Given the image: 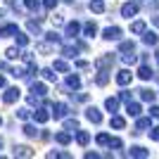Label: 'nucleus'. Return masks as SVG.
Wrapping results in <instances>:
<instances>
[{"label":"nucleus","mask_w":159,"mask_h":159,"mask_svg":"<svg viewBox=\"0 0 159 159\" xmlns=\"http://www.w3.org/2000/svg\"><path fill=\"white\" fill-rule=\"evenodd\" d=\"M121 17H126V19H133V17H138V12H140V5L138 2H124V5H121Z\"/></svg>","instance_id":"obj_1"},{"label":"nucleus","mask_w":159,"mask_h":159,"mask_svg":"<svg viewBox=\"0 0 159 159\" xmlns=\"http://www.w3.org/2000/svg\"><path fill=\"white\" fill-rule=\"evenodd\" d=\"M81 31H83V26H81L79 21H69V24H64V36H66V38H71V40L79 38Z\"/></svg>","instance_id":"obj_2"},{"label":"nucleus","mask_w":159,"mask_h":159,"mask_svg":"<svg viewBox=\"0 0 159 159\" xmlns=\"http://www.w3.org/2000/svg\"><path fill=\"white\" fill-rule=\"evenodd\" d=\"M21 98V90L17 86H12V88H5V93H2V102L5 105H14L17 100Z\"/></svg>","instance_id":"obj_3"},{"label":"nucleus","mask_w":159,"mask_h":159,"mask_svg":"<svg viewBox=\"0 0 159 159\" xmlns=\"http://www.w3.org/2000/svg\"><path fill=\"white\" fill-rule=\"evenodd\" d=\"M52 119L55 121H60V119H66V114H69V105L66 102H55L52 105Z\"/></svg>","instance_id":"obj_4"},{"label":"nucleus","mask_w":159,"mask_h":159,"mask_svg":"<svg viewBox=\"0 0 159 159\" xmlns=\"http://www.w3.org/2000/svg\"><path fill=\"white\" fill-rule=\"evenodd\" d=\"M114 57L112 52H107V55H100L98 60H95V69H109V66H114Z\"/></svg>","instance_id":"obj_5"},{"label":"nucleus","mask_w":159,"mask_h":159,"mask_svg":"<svg viewBox=\"0 0 159 159\" xmlns=\"http://www.w3.org/2000/svg\"><path fill=\"white\" fill-rule=\"evenodd\" d=\"M86 119L98 126V124H102V112H100L98 107H86Z\"/></svg>","instance_id":"obj_6"},{"label":"nucleus","mask_w":159,"mask_h":159,"mask_svg":"<svg viewBox=\"0 0 159 159\" xmlns=\"http://www.w3.org/2000/svg\"><path fill=\"white\" fill-rule=\"evenodd\" d=\"M12 157L29 159V157H33V150H31L29 145H14V147H12Z\"/></svg>","instance_id":"obj_7"},{"label":"nucleus","mask_w":159,"mask_h":159,"mask_svg":"<svg viewBox=\"0 0 159 159\" xmlns=\"http://www.w3.org/2000/svg\"><path fill=\"white\" fill-rule=\"evenodd\" d=\"M121 33L124 31H121L119 26H107L105 31H102V38L105 40H121Z\"/></svg>","instance_id":"obj_8"},{"label":"nucleus","mask_w":159,"mask_h":159,"mask_svg":"<svg viewBox=\"0 0 159 159\" xmlns=\"http://www.w3.org/2000/svg\"><path fill=\"white\" fill-rule=\"evenodd\" d=\"M114 81H116L119 86H128V83L133 81V74H131V69H121V71H116Z\"/></svg>","instance_id":"obj_9"},{"label":"nucleus","mask_w":159,"mask_h":159,"mask_svg":"<svg viewBox=\"0 0 159 159\" xmlns=\"http://www.w3.org/2000/svg\"><path fill=\"white\" fill-rule=\"evenodd\" d=\"M50 116H52V114L48 112L45 107H38V109L33 112V121H36V124H48V121H50Z\"/></svg>","instance_id":"obj_10"},{"label":"nucleus","mask_w":159,"mask_h":159,"mask_svg":"<svg viewBox=\"0 0 159 159\" xmlns=\"http://www.w3.org/2000/svg\"><path fill=\"white\" fill-rule=\"evenodd\" d=\"M126 157H138V159H147V157H150V150H145V147H140V145H133L131 150L126 152Z\"/></svg>","instance_id":"obj_11"},{"label":"nucleus","mask_w":159,"mask_h":159,"mask_svg":"<svg viewBox=\"0 0 159 159\" xmlns=\"http://www.w3.org/2000/svg\"><path fill=\"white\" fill-rule=\"evenodd\" d=\"M17 31H19L17 24H2L0 26V38H12V36H17Z\"/></svg>","instance_id":"obj_12"},{"label":"nucleus","mask_w":159,"mask_h":159,"mask_svg":"<svg viewBox=\"0 0 159 159\" xmlns=\"http://www.w3.org/2000/svg\"><path fill=\"white\" fill-rule=\"evenodd\" d=\"M55 143L57 145H62V147H66L69 143H71V131H60V133H55Z\"/></svg>","instance_id":"obj_13"},{"label":"nucleus","mask_w":159,"mask_h":159,"mask_svg":"<svg viewBox=\"0 0 159 159\" xmlns=\"http://www.w3.org/2000/svg\"><path fill=\"white\" fill-rule=\"evenodd\" d=\"M154 76H157V74H154L152 69L143 62V64H140V69H138V79H140V81H150V79H154Z\"/></svg>","instance_id":"obj_14"},{"label":"nucleus","mask_w":159,"mask_h":159,"mask_svg":"<svg viewBox=\"0 0 159 159\" xmlns=\"http://www.w3.org/2000/svg\"><path fill=\"white\" fill-rule=\"evenodd\" d=\"M119 102H121L119 95H116V98H107V100H105V109H107L109 114H116V112H119Z\"/></svg>","instance_id":"obj_15"},{"label":"nucleus","mask_w":159,"mask_h":159,"mask_svg":"<svg viewBox=\"0 0 159 159\" xmlns=\"http://www.w3.org/2000/svg\"><path fill=\"white\" fill-rule=\"evenodd\" d=\"M140 112H143V107H140V102H126V114L128 116H133V119H138L140 116Z\"/></svg>","instance_id":"obj_16"},{"label":"nucleus","mask_w":159,"mask_h":159,"mask_svg":"<svg viewBox=\"0 0 159 159\" xmlns=\"http://www.w3.org/2000/svg\"><path fill=\"white\" fill-rule=\"evenodd\" d=\"M143 43H145V45H150V48H157V43H159L157 31H145V33H143Z\"/></svg>","instance_id":"obj_17"},{"label":"nucleus","mask_w":159,"mask_h":159,"mask_svg":"<svg viewBox=\"0 0 159 159\" xmlns=\"http://www.w3.org/2000/svg\"><path fill=\"white\" fill-rule=\"evenodd\" d=\"M66 88H69V90H79L81 88V76L79 74H66Z\"/></svg>","instance_id":"obj_18"},{"label":"nucleus","mask_w":159,"mask_h":159,"mask_svg":"<svg viewBox=\"0 0 159 159\" xmlns=\"http://www.w3.org/2000/svg\"><path fill=\"white\" fill-rule=\"evenodd\" d=\"M109 83V69H98L95 74V86H107Z\"/></svg>","instance_id":"obj_19"},{"label":"nucleus","mask_w":159,"mask_h":159,"mask_svg":"<svg viewBox=\"0 0 159 159\" xmlns=\"http://www.w3.org/2000/svg\"><path fill=\"white\" fill-rule=\"evenodd\" d=\"M109 126H112L114 131H124V128H126V119H124V116H119V114H112Z\"/></svg>","instance_id":"obj_20"},{"label":"nucleus","mask_w":159,"mask_h":159,"mask_svg":"<svg viewBox=\"0 0 159 159\" xmlns=\"http://www.w3.org/2000/svg\"><path fill=\"white\" fill-rule=\"evenodd\" d=\"M79 50H81L79 43H74V45H64V48H62V55H64L66 60H74V57L79 55Z\"/></svg>","instance_id":"obj_21"},{"label":"nucleus","mask_w":159,"mask_h":159,"mask_svg":"<svg viewBox=\"0 0 159 159\" xmlns=\"http://www.w3.org/2000/svg\"><path fill=\"white\" fill-rule=\"evenodd\" d=\"M31 93L40 95V98H45V95H48V86L43 83V81H31Z\"/></svg>","instance_id":"obj_22"},{"label":"nucleus","mask_w":159,"mask_h":159,"mask_svg":"<svg viewBox=\"0 0 159 159\" xmlns=\"http://www.w3.org/2000/svg\"><path fill=\"white\" fill-rule=\"evenodd\" d=\"M150 126H152L150 116H138V121H135V131H133V133H143V131H147Z\"/></svg>","instance_id":"obj_23"},{"label":"nucleus","mask_w":159,"mask_h":159,"mask_svg":"<svg viewBox=\"0 0 159 159\" xmlns=\"http://www.w3.org/2000/svg\"><path fill=\"white\" fill-rule=\"evenodd\" d=\"M21 133H24V135H26V138H40V131L36 126H33V124H24V128H21Z\"/></svg>","instance_id":"obj_24"},{"label":"nucleus","mask_w":159,"mask_h":159,"mask_svg":"<svg viewBox=\"0 0 159 159\" xmlns=\"http://www.w3.org/2000/svg\"><path fill=\"white\" fill-rule=\"evenodd\" d=\"M88 10L93 14H102L105 12V0H90V2H88Z\"/></svg>","instance_id":"obj_25"},{"label":"nucleus","mask_w":159,"mask_h":159,"mask_svg":"<svg viewBox=\"0 0 159 159\" xmlns=\"http://www.w3.org/2000/svg\"><path fill=\"white\" fill-rule=\"evenodd\" d=\"M26 31L36 33V36H43V31H40V19H29L26 21Z\"/></svg>","instance_id":"obj_26"},{"label":"nucleus","mask_w":159,"mask_h":159,"mask_svg":"<svg viewBox=\"0 0 159 159\" xmlns=\"http://www.w3.org/2000/svg\"><path fill=\"white\" fill-rule=\"evenodd\" d=\"M138 95H140V100H143V102H150V105H152L154 98H157V93H154V90H150V88H143V90H138Z\"/></svg>","instance_id":"obj_27"},{"label":"nucleus","mask_w":159,"mask_h":159,"mask_svg":"<svg viewBox=\"0 0 159 159\" xmlns=\"http://www.w3.org/2000/svg\"><path fill=\"white\" fill-rule=\"evenodd\" d=\"M145 31H147V26H145V21H143V19H135L131 24V33H135V36H143Z\"/></svg>","instance_id":"obj_28"},{"label":"nucleus","mask_w":159,"mask_h":159,"mask_svg":"<svg viewBox=\"0 0 159 159\" xmlns=\"http://www.w3.org/2000/svg\"><path fill=\"white\" fill-rule=\"evenodd\" d=\"M40 76L48 81V83H55L57 81V74H55V66H48V69H40Z\"/></svg>","instance_id":"obj_29"},{"label":"nucleus","mask_w":159,"mask_h":159,"mask_svg":"<svg viewBox=\"0 0 159 159\" xmlns=\"http://www.w3.org/2000/svg\"><path fill=\"white\" fill-rule=\"evenodd\" d=\"M95 33H98V24H95V21H86V24H83V36H86V38H93Z\"/></svg>","instance_id":"obj_30"},{"label":"nucleus","mask_w":159,"mask_h":159,"mask_svg":"<svg viewBox=\"0 0 159 159\" xmlns=\"http://www.w3.org/2000/svg\"><path fill=\"white\" fill-rule=\"evenodd\" d=\"M76 143H79L81 147H86L88 143H90V133H88V131H81V128H79V131H76Z\"/></svg>","instance_id":"obj_31"},{"label":"nucleus","mask_w":159,"mask_h":159,"mask_svg":"<svg viewBox=\"0 0 159 159\" xmlns=\"http://www.w3.org/2000/svg\"><path fill=\"white\" fill-rule=\"evenodd\" d=\"M119 52H121V55L135 52V43H133V40H121V43H119Z\"/></svg>","instance_id":"obj_32"},{"label":"nucleus","mask_w":159,"mask_h":159,"mask_svg":"<svg viewBox=\"0 0 159 159\" xmlns=\"http://www.w3.org/2000/svg\"><path fill=\"white\" fill-rule=\"evenodd\" d=\"M43 36H45V40H50L52 45H60V43H62V36L55 31V29H52V31H48V33H43Z\"/></svg>","instance_id":"obj_33"},{"label":"nucleus","mask_w":159,"mask_h":159,"mask_svg":"<svg viewBox=\"0 0 159 159\" xmlns=\"http://www.w3.org/2000/svg\"><path fill=\"white\" fill-rule=\"evenodd\" d=\"M109 140H112V135H109V133H98L95 143H98L100 147H109Z\"/></svg>","instance_id":"obj_34"},{"label":"nucleus","mask_w":159,"mask_h":159,"mask_svg":"<svg viewBox=\"0 0 159 159\" xmlns=\"http://www.w3.org/2000/svg\"><path fill=\"white\" fill-rule=\"evenodd\" d=\"M24 7H26L29 12H40V0H24Z\"/></svg>","instance_id":"obj_35"},{"label":"nucleus","mask_w":159,"mask_h":159,"mask_svg":"<svg viewBox=\"0 0 159 159\" xmlns=\"http://www.w3.org/2000/svg\"><path fill=\"white\" fill-rule=\"evenodd\" d=\"M121 62H124L126 66H131V64L138 62V55H135V52H126V55H121Z\"/></svg>","instance_id":"obj_36"},{"label":"nucleus","mask_w":159,"mask_h":159,"mask_svg":"<svg viewBox=\"0 0 159 159\" xmlns=\"http://www.w3.org/2000/svg\"><path fill=\"white\" fill-rule=\"evenodd\" d=\"M55 71H60V74H69V64H66L64 60H55Z\"/></svg>","instance_id":"obj_37"},{"label":"nucleus","mask_w":159,"mask_h":159,"mask_svg":"<svg viewBox=\"0 0 159 159\" xmlns=\"http://www.w3.org/2000/svg\"><path fill=\"white\" fill-rule=\"evenodd\" d=\"M14 40H17V45H19V48H26L29 45V36H26V33H21V31H17Z\"/></svg>","instance_id":"obj_38"},{"label":"nucleus","mask_w":159,"mask_h":159,"mask_svg":"<svg viewBox=\"0 0 159 159\" xmlns=\"http://www.w3.org/2000/svg\"><path fill=\"white\" fill-rule=\"evenodd\" d=\"M64 128L71 131V133H76L79 131V119H64Z\"/></svg>","instance_id":"obj_39"},{"label":"nucleus","mask_w":159,"mask_h":159,"mask_svg":"<svg viewBox=\"0 0 159 159\" xmlns=\"http://www.w3.org/2000/svg\"><path fill=\"white\" fill-rule=\"evenodd\" d=\"M17 119H21V121H26V119H31L33 114H31V109H26V107H21V109H17Z\"/></svg>","instance_id":"obj_40"},{"label":"nucleus","mask_w":159,"mask_h":159,"mask_svg":"<svg viewBox=\"0 0 159 159\" xmlns=\"http://www.w3.org/2000/svg\"><path fill=\"white\" fill-rule=\"evenodd\" d=\"M33 74H40V69L36 66V62L31 60V62H26V79H31Z\"/></svg>","instance_id":"obj_41"},{"label":"nucleus","mask_w":159,"mask_h":159,"mask_svg":"<svg viewBox=\"0 0 159 159\" xmlns=\"http://www.w3.org/2000/svg\"><path fill=\"white\" fill-rule=\"evenodd\" d=\"M19 45H17V48H7V50H5V57H7V60H17V57H19Z\"/></svg>","instance_id":"obj_42"},{"label":"nucleus","mask_w":159,"mask_h":159,"mask_svg":"<svg viewBox=\"0 0 159 159\" xmlns=\"http://www.w3.org/2000/svg\"><path fill=\"white\" fill-rule=\"evenodd\" d=\"M48 157H50V159H55V157L69 159V157H71V154H69V152H62V150H50V152H48Z\"/></svg>","instance_id":"obj_43"},{"label":"nucleus","mask_w":159,"mask_h":159,"mask_svg":"<svg viewBox=\"0 0 159 159\" xmlns=\"http://www.w3.org/2000/svg\"><path fill=\"white\" fill-rule=\"evenodd\" d=\"M40 100H43V98H40V95L31 93V95H29V98H26V102H29V105H31V107H38V105H40Z\"/></svg>","instance_id":"obj_44"},{"label":"nucleus","mask_w":159,"mask_h":159,"mask_svg":"<svg viewBox=\"0 0 159 159\" xmlns=\"http://www.w3.org/2000/svg\"><path fill=\"white\" fill-rule=\"evenodd\" d=\"M121 147H124V140L121 138H112L109 140V150H121Z\"/></svg>","instance_id":"obj_45"},{"label":"nucleus","mask_w":159,"mask_h":159,"mask_svg":"<svg viewBox=\"0 0 159 159\" xmlns=\"http://www.w3.org/2000/svg\"><path fill=\"white\" fill-rule=\"evenodd\" d=\"M12 76H14V79H24V76H26V69H21V66H14V69H12Z\"/></svg>","instance_id":"obj_46"},{"label":"nucleus","mask_w":159,"mask_h":159,"mask_svg":"<svg viewBox=\"0 0 159 159\" xmlns=\"http://www.w3.org/2000/svg\"><path fill=\"white\" fill-rule=\"evenodd\" d=\"M147 135H150V140H159V126H150Z\"/></svg>","instance_id":"obj_47"},{"label":"nucleus","mask_w":159,"mask_h":159,"mask_svg":"<svg viewBox=\"0 0 159 159\" xmlns=\"http://www.w3.org/2000/svg\"><path fill=\"white\" fill-rule=\"evenodd\" d=\"M57 2H60V0H43V7H45V10H55Z\"/></svg>","instance_id":"obj_48"},{"label":"nucleus","mask_w":159,"mask_h":159,"mask_svg":"<svg viewBox=\"0 0 159 159\" xmlns=\"http://www.w3.org/2000/svg\"><path fill=\"white\" fill-rule=\"evenodd\" d=\"M74 66H76V69H88V66H90V62H86V60H76V62H74Z\"/></svg>","instance_id":"obj_49"},{"label":"nucleus","mask_w":159,"mask_h":159,"mask_svg":"<svg viewBox=\"0 0 159 159\" xmlns=\"http://www.w3.org/2000/svg\"><path fill=\"white\" fill-rule=\"evenodd\" d=\"M119 98H121V100H124V102H131V98H133V93H131V90H121V93H119Z\"/></svg>","instance_id":"obj_50"},{"label":"nucleus","mask_w":159,"mask_h":159,"mask_svg":"<svg viewBox=\"0 0 159 159\" xmlns=\"http://www.w3.org/2000/svg\"><path fill=\"white\" fill-rule=\"evenodd\" d=\"M150 116H152V119H159V105H152V107H150Z\"/></svg>","instance_id":"obj_51"},{"label":"nucleus","mask_w":159,"mask_h":159,"mask_svg":"<svg viewBox=\"0 0 159 159\" xmlns=\"http://www.w3.org/2000/svg\"><path fill=\"white\" fill-rule=\"evenodd\" d=\"M52 24H55V26H62V24H64V19H62L60 14H55V17H52Z\"/></svg>","instance_id":"obj_52"},{"label":"nucleus","mask_w":159,"mask_h":159,"mask_svg":"<svg viewBox=\"0 0 159 159\" xmlns=\"http://www.w3.org/2000/svg\"><path fill=\"white\" fill-rule=\"evenodd\" d=\"M100 152H86V159H98Z\"/></svg>","instance_id":"obj_53"},{"label":"nucleus","mask_w":159,"mask_h":159,"mask_svg":"<svg viewBox=\"0 0 159 159\" xmlns=\"http://www.w3.org/2000/svg\"><path fill=\"white\" fill-rule=\"evenodd\" d=\"M152 24H154V26L159 29V14H157V17H152Z\"/></svg>","instance_id":"obj_54"},{"label":"nucleus","mask_w":159,"mask_h":159,"mask_svg":"<svg viewBox=\"0 0 159 159\" xmlns=\"http://www.w3.org/2000/svg\"><path fill=\"white\" fill-rule=\"evenodd\" d=\"M152 7H154V10H159V0H152Z\"/></svg>","instance_id":"obj_55"},{"label":"nucleus","mask_w":159,"mask_h":159,"mask_svg":"<svg viewBox=\"0 0 159 159\" xmlns=\"http://www.w3.org/2000/svg\"><path fill=\"white\" fill-rule=\"evenodd\" d=\"M154 60H157V64H159V48L154 50Z\"/></svg>","instance_id":"obj_56"},{"label":"nucleus","mask_w":159,"mask_h":159,"mask_svg":"<svg viewBox=\"0 0 159 159\" xmlns=\"http://www.w3.org/2000/svg\"><path fill=\"white\" fill-rule=\"evenodd\" d=\"M0 88H5V76H0Z\"/></svg>","instance_id":"obj_57"},{"label":"nucleus","mask_w":159,"mask_h":159,"mask_svg":"<svg viewBox=\"0 0 159 159\" xmlns=\"http://www.w3.org/2000/svg\"><path fill=\"white\" fill-rule=\"evenodd\" d=\"M2 147H5V140H2V138H0V150H2Z\"/></svg>","instance_id":"obj_58"},{"label":"nucleus","mask_w":159,"mask_h":159,"mask_svg":"<svg viewBox=\"0 0 159 159\" xmlns=\"http://www.w3.org/2000/svg\"><path fill=\"white\" fill-rule=\"evenodd\" d=\"M62 2H66V5H71V2H74V0H62Z\"/></svg>","instance_id":"obj_59"},{"label":"nucleus","mask_w":159,"mask_h":159,"mask_svg":"<svg viewBox=\"0 0 159 159\" xmlns=\"http://www.w3.org/2000/svg\"><path fill=\"white\" fill-rule=\"evenodd\" d=\"M0 126H2V116H0Z\"/></svg>","instance_id":"obj_60"},{"label":"nucleus","mask_w":159,"mask_h":159,"mask_svg":"<svg viewBox=\"0 0 159 159\" xmlns=\"http://www.w3.org/2000/svg\"><path fill=\"white\" fill-rule=\"evenodd\" d=\"M2 14H5V12H2V10H0V17H2Z\"/></svg>","instance_id":"obj_61"}]
</instances>
